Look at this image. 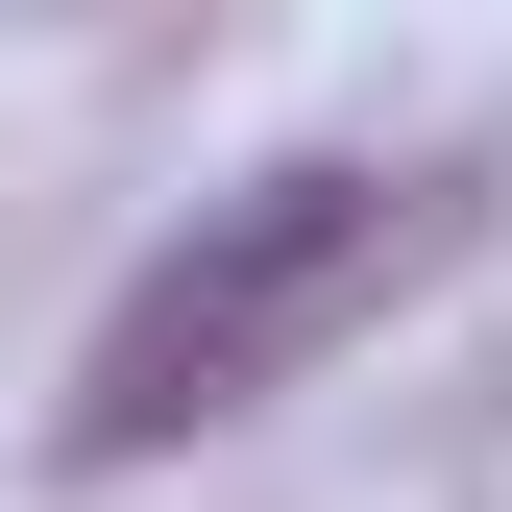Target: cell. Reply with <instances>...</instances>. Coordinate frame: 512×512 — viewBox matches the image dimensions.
<instances>
[{"label":"cell","instance_id":"obj_1","mask_svg":"<svg viewBox=\"0 0 512 512\" xmlns=\"http://www.w3.org/2000/svg\"><path fill=\"white\" fill-rule=\"evenodd\" d=\"M464 244H488V147H269V171H220V196L122 269V317L74 342L49 464H171V439L317 391V366L391 342Z\"/></svg>","mask_w":512,"mask_h":512}]
</instances>
